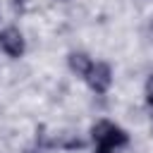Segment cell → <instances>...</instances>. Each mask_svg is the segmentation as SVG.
<instances>
[{"instance_id":"6da1fadb","label":"cell","mask_w":153,"mask_h":153,"mask_svg":"<svg viewBox=\"0 0 153 153\" xmlns=\"http://www.w3.org/2000/svg\"><path fill=\"white\" fill-rule=\"evenodd\" d=\"M91 141H93V146H105V148L120 151L129 143V134L110 120H98L91 124Z\"/></svg>"},{"instance_id":"7a4b0ae2","label":"cell","mask_w":153,"mask_h":153,"mask_svg":"<svg viewBox=\"0 0 153 153\" xmlns=\"http://www.w3.org/2000/svg\"><path fill=\"white\" fill-rule=\"evenodd\" d=\"M0 50L12 57V60H19L24 53H26V38L24 33L17 29V26H5L0 31Z\"/></svg>"},{"instance_id":"3957f363","label":"cell","mask_w":153,"mask_h":153,"mask_svg":"<svg viewBox=\"0 0 153 153\" xmlns=\"http://www.w3.org/2000/svg\"><path fill=\"white\" fill-rule=\"evenodd\" d=\"M84 81L88 84V88L96 96H105L112 86V67L108 62H93V67H91V72Z\"/></svg>"},{"instance_id":"277c9868","label":"cell","mask_w":153,"mask_h":153,"mask_svg":"<svg viewBox=\"0 0 153 153\" xmlns=\"http://www.w3.org/2000/svg\"><path fill=\"white\" fill-rule=\"evenodd\" d=\"M67 67H69L72 74L86 79L88 72H91V67H93V57H91L88 53H84V50H72V53L67 55Z\"/></svg>"},{"instance_id":"5b68a950","label":"cell","mask_w":153,"mask_h":153,"mask_svg":"<svg viewBox=\"0 0 153 153\" xmlns=\"http://www.w3.org/2000/svg\"><path fill=\"white\" fill-rule=\"evenodd\" d=\"M143 96H146L148 108L153 110V74H148V79H146V84H143Z\"/></svg>"},{"instance_id":"8992f818","label":"cell","mask_w":153,"mask_h":153,"mask_svg":"<svg viewBox=\"0 0 153 153\" xmlns=\"http://www.w3.org/2000/svg\"><path fill=\"white\" fill-rule=\"evenodd\" d=\"M93 153H117V151H112V148H105V146H96V148H93Z\"/></svg>"},{"instance_id":"52a82bcc","label":"cell","mask_w":153,"mask_h":153,"mask_svg":"<svg viewBox=\"0 0 153 153\" xmlns=\"http://www.w3.org/2000/svg\"><path fill=\"white\" fill-rule=\"evenodd\" d=\"M148 33H151V41H153V19H151V24H148Z\"/></svg>"},{"instance_id":"ba28073f","label":"cell","mask_w":153,"mask_h":153,"mask_svg":"<svg viewBox=\"0 0 153 153\" xmlns=\"http://www.w3.org/2000/svg\"><path fill=\"white\" fill-rule=\"evenodd\" d=\"M62 2H67V0H62Z\"/></svg>"}]
</instances>
